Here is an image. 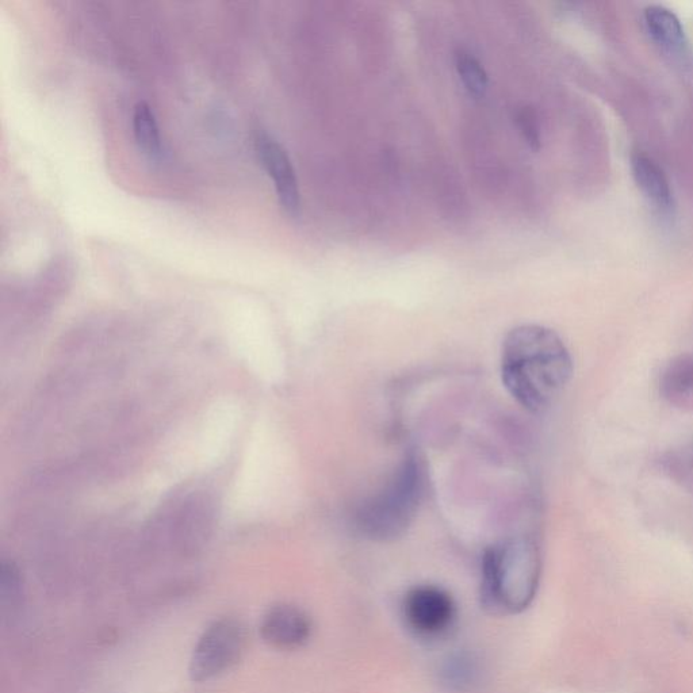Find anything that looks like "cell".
<instances>
[{
  "mask_svg": "<svg viewBox=\"0 0 693 693\" xmlns=\"http://www.w3.org/2000/svg\"><path fill=\"white\" fill-rule=\"evenodd\" d=\"M541 553L534 539L520 536L492 546L482 560V601L496 612H520L534 600L541 578Z\"/></svg>",
  "mask_w": 693,
  "mask_h": 693,
  "instance_id": "cell-2",
  "label": "cell"
},
{
  "mask_svg": "<svg viewBox=\"0 0 693 693\" xmlns=\"http://www.w3.org/2000/svg\"><path fill=\"white\" fill-rule=\"evenodd\" d=\"M247 631L237 620L222 619L213 623L199 638L190 662L194 681H208L231 669L243 656Z\"/></svg>",
  "mask_w": 693,
  "mask_h": 693,
  "instance_id": "cell-4",
  "label": "cell"
},
{
  "mask_svg": "<svg viewBox=\"0 0 693 693\" xmlns=\"http://www.w3.org/2000/svg\"><path fill=\"white\" fill-rule=\"evenodd\" d=\"M404 615L408 626L423 637L444 633L455 618L453 597L443 589L424 585L412 589L405 597Z\"/></svg>",
  "mask_w": 693,
  "mask_h": 693,
  "instance_id": "cell-5",
  "label": "cell"
},
{
  "mask_svg": "<svg viewBox=\"0 0 693 693\" xmlns=\"http://www.w3.org/2000/svg\"><path fill=\"white\" fill-rule=\"evenodd\" d=\"M455 68L463 86L473 97H482L488 90V74L476 56L466 51L455 53Z\"/></svg>",
  "mask_w": 693,
  "mask_h": 693,
  "instance_id": "cell-12",
  "label": "cell"
},
{
  "mask_svg": "<svg viewBox=\"0 0 693 693\" xmlns=\"http://www.w3.org/2000/svg\"><path fill=\"white\" fill-rule=\"evenodd\" d=\"M132 126L134 140L141 151L149 160L159 162L163 158L162 134L158 118L149 103L139 101L134 105Z\"/></svg>",
  "mask_w": 693,
  "mask_h": 693,
  "instance_id": "cell-11",
  "label": "cell"
},
{
  "mask_svg": "<svg viewBox=\"0 0 693 693\" xmlns=\"http://www.w3.org/2000/svg\"><path fill=\"white\" fill-rule=\"evenodd\" d=\"M260 633L268 645L292 650L308 642L312 623L300 608L281 604L264 615Z\"/></svg>",
  "mask_w": 693,
  "mask_h": 693,
  "instance_id": "cell-7",
  "label": "cell"
},
{
  "mask_svg": "<svg viewBox=\"0 0 693 693\" xmlns=\"http://www.w3.org/2000/svg\"><path fill=\"white\" fill-rule=\"evenodd\" d=\"M516 121H518L524 140L534 151H538L541 147V129H539L538 118H536L534 110L530 107H523L516 116Z\"/></svg>",
  "mask_w": 693,
  "mask_h": 693,
  "instance_id": "cell-13",
  "label": "cell"
},
{
  "mask_svg": "<svg viewBox=\"0 0 693 693\" xmlns=\"http://www.w3.org/2000/svg\"><path fill=\"white\" fill-rule=\"evenodd\" d=\"M426 466L416 453H409L384 486L356 513V527L371 541L389 542L407 532L415 519L424 492Z\"/></svg>",
  "mask_w": 693,
  "mask_h": 693,
  "instance_id": "cell-3",
  "label": "cell"
},
{
  "mask_svg": "<svg viewBox=\"0 0 693 693\" xmlns=\"http://www.w3.org/2000/svg\"><path fill=\"white\" fill-rule=\"evenodd\" d=\"M662 397L681 408H693V354L676 356L662 370Z\"/></svg>",
  "mask_w": 693,
  "mask_h": 693,
  "instance_id": "cell-10",
  "label": "cell"
},
{
  "mask_svg": "<svg viewBox=\"0 0 693 693\" xmlns=\"http://www.w3.org/2000/svg\"><path fill=\"white\" fill-rule=\"evenodd\" d=\"M255 145L264 170L273 179L279 204L290 216H298L301 210V193L289 153L277 139L266 132L258 133Z\"/></svg>",
  "mask_w": 693,
  "mask_h": 693,
  "instance_id": "cell-6",
  "label": "cell"
},
{
  "mask_svg": "<svg viewBox=\"0 0 693 693\" xmlns=\"http://www.w3.org/2000/svg\"><path fill=\"white\" fill-rule=\"evenodd\" d=\"M21 596V581L17 570L13 566L3 565L2 568V603L6 608H14L19 603Z\"/></svg>",
  "mask_w": 693,
  "mask_h": 693,
  "instance_id": "cell-14",
  "label": "cell"
},
{
  "mask_svg": "<svg viewBox=\"0 0 693 693\" xmlns=\"http://www.w3.org/2000/svg\"><path fill=\"white\" fill-rule=\"evenodd\" d=\"M572 375V355L553 329L524 324L508 333L501 352V377L509 394L527 411L549 409Z\"/></svg>",
  "mask_w": 693,
  "mask_h": 693,
  "instance_id": "cell-1",
  "label": "cell"
},
{
  "mask_svg": "<svg viewBox=\"0 0 693 693\" xmlns=\"http://www.w3.org/2000/svg\"><path fill=\"white\" fill-rule=\"evenodd\" d=\"M635 183L643 195L660 212L670 213L675 209V194L664 168L645 152H634L630 158Z\"/></svg>",
  "mask_w": 693,
  "mask_h": 693,
  "instance_id": "cell-8",
  "label": "cell"
},
{
  "mask_svg": "<svg viewBox=\"0 0 693 693\" xmlns=\"http://www.w3.org/2000/svg\"><path fill=\"white\" fill-rule=\"evenodd\" d=\"M647 32L658 47L672 55H683L688 49L683 22L668 7L647 6L643 11Z\"/></svg>",
  "mask_w": 693,
  "mask_h": 693,
  "instance_id": "cell-9",
  "label": "cell"
}]
</instances>
